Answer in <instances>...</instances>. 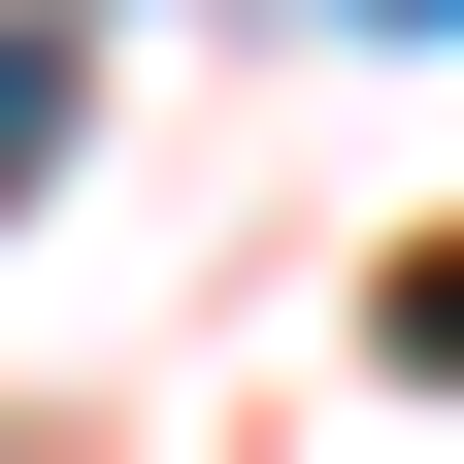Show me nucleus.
I'll use <instances>...</instances> for the list:
<instances>
[{"label":"nucleus","mask_w":464,"mask_h":464,"mask_svg":"<svg viewBox=\"0 0 464 464\" xmlns=\"http://www.w3.org/2000/svg\"><path fill=\"white\" fill-rule=\"evenodd\" d=\"M398 34H464V0H398Z\"/></svg>","instance_id":"obj_2"},{"label":"nucleus","mask_w":464,"mask_h":464,"mask_svg":"<svg viewBox=\"0 0 464 464\" xmlns=\"http://www.w3.org/2000/svg\"><path fill=\"white\" fill-rule=\"evenodd\" d=\"M34 166H67V34H0V199H34Z\"/></svg>","instance_id":"obj_1"}]
</instances>
